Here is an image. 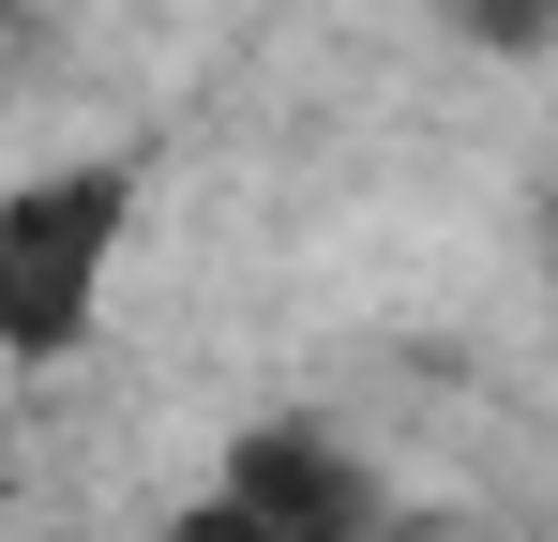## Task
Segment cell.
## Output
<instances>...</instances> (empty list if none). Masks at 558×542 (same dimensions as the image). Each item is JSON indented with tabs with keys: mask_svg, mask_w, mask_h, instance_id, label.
Listing matches in <instances>:
<instances>
[{
	"mask_svg": "<svg viewBox=\"0 0 558 542\" xmlns=\"http://www.w3.org/2000/svg\"><path fill=\"white\" fill-rule=\"evenodd\" d=\"M121 226H136V167L92 151V167H31L0 196V347L15 361H76L121 286Z\"/></svg>",
	"mask_w": 558,
	"mask_h": 542,
	"instance_id": "1",
	"label": "cell"
},
{
	"mask_svg": "<svg viewBox=\"0 0 558 542\" xmlns=\"http://www.w3.org/2000/svg\"><path fill=\"white\" fill-rule=\"evenodd\" d=\"M377 528H392V497L332 422H242L227 467L167 513V542H377Z\"/></svg>",
	"mask_w": 558,
	"mask_h": 542,
	"instance_id": "2",
	"label": "cell"
},
{
	"mask_svg": "<svg viewBox=\"0 0 558 542\" xmlns=\"http://www.w3.org/2000/svg\"><path fill=\"white\" fill-rule=\"evenodd\" d=\"M438 15H453L468 46H498V61H544L558 46V0H438Z\"/></svg>",
	"mask_w": 558,
	"mask_h": 542,
	"instance_id": "3",
	"label": "cell"
},
{
	"mask_svg": "<svg viewBox=\"0 0 558 542\" xmlns=\"http://www.w3.org/2000/svg\"><path fill=\"white\" fill-rule=\"evenodd\" d=\"M544 257H558V181H544Z\"/></svg>",
	"mask_w": 558,
	"mask_h": 542,
	"instance_id": "4",
	"label": "cell"
}]
</instances>
